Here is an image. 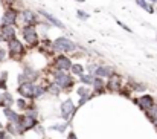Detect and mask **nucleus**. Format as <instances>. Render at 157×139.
<instances>
[{
	"mask_svg": "<svg viewBox=\"0 0 157 139\" xmlns=\"http://www.w3.org/2000/svg\"><path fill=\"white\" fill-rule=\"evenodd\" d=\"M5 57H6V52H5V49H0V63L5 60Z\"/></svg>",
	"mask_w": 157,
	"mask_h": 139,
	"instance_id": "22",
	"label": "nucleus"
},
{
	"mask_svg": "<svg viewBox=\"0 0 157 139\" xmlns=\"http://www.w3.org/2000/svg\"><path fill=\"white\" fill-rule=\"evenodd\" d=\"M52 129L53 130H59V132H63V130L66 129V125H53Z\"/></svg>",
	"mask_w": 157,
	"mask_h": 139,
	"instance_id": "23",
	"label": "nucleus"
},
{
	"mask_svg": "<svg viewBox=\"0 0 157 139\" xmlns=\"http://www.w3.org/2000/svg\"><path fill=\"white\" fill-rule=\"evenodd\" d=\"M53 47H55L56 50L72 52V50H75V43H73L72 40L66 38V37H59V38H56V40L53 42Z\"/></svg>",
	"mask_w": 157,
	"mask_h": 139,
	"instance_id": "2",
	"label": "nucleus"
},
{
	"mask_svg": "<svg viewBox=\"0 0 157 139\" xmlns=\"http://www.w3.org/2000/svg\"><path fill=\"white\" fill-rule=\"evenodd\" d=\"M35 125V119L31 118V116H23V118H18V132L23 133L29 129H32Z\"/></svg>",
	"mask_w": 157,
	"mask_h": 139,
	"instance_id": "5",
	"label": "nucleus"
},
{
	"mask_svg": "<svg viewBox=\"0 0 157 139\" xmlns=\"http://www.w3.org/2000/svg\"><path fill=\"white\" fill-rule=\"evenodd\" d=\"M0 40H2V35H0Z\"/></svg>",
	"mask_w": 157,
	"mask_h": 139,
	"instance_id": "30",
	"label": "nucleus"
},
{
	"mask_svg": "<svg viewBox=\"0 0 157 139\" xmlns=\"http://www.w3.org/2000/svg\"><path fill=\"white\" fill-rule=\"evenodd\" d=\"M117 84H119V78L111 77V80H110V83H108V87H110V89H117V87H116Z\"/></svg>",
	"mask_w": 157,
	"mask_h": 139,
	"instance_id": "18",
	"label": "nucleus"
},
{
	"mask_svg": "<svg viewBox=\"0 0 157 139\" xmlns=\"http://www.w3.org/2000/svg\"><path fill=\"white\" fill-rule=\"evenodd\" d=\"M70 66H72V63H70V60H69L67 57H64V55L56 57V67H58V69L67 70V69H70Z\"/></svg>",
	"mask_w": 157,
	"mask_h": 139,
	"instance_id": "9",
	"label": "nucleus"
},
{
	"mask_svg": "<svg viewBox=\"0 0 157 139\" xmlns=\"http://www.w3.org/2000/svg\"><path fill=\"white\" fill-rule=\"evenodd\" d=\"M55 81H56V84H58L59 87H63V89H67V87L72 84V78H70L69 75L63 73V72H56V73H55Z\"/></svg>",
	"mask_w": 157,
	"mask_h": 139,
	"instance_id": "6",
	"label": "nucleus"
},
{
	"mask_svg": "<svg viewBox=\"0 0 157 139\" xmlns=\"http://www.w3.org/2000/svg\"><path fill=\"white\" fill-rule=\"evenodd\" d=\"M92 83H93V86H95L96 89H101V87H104V83H102V80H99V78H95V80H92Z\"/></svg>",
	"mask_w": 157,
	"mask_h": 139,
	"instance_id": "19",
	"label": "nucleus"
},
{
	"mask_svg": "<svg viewBox=\"0 0 157 139\" xmlns=\"http://www.w3.org/2000/svg\"><path fill=\"white\" fill-rule=\"evenodd\" d=\"M14 37H15L14 28H12V26H3V29H2V38L8 42V40L14 38Z\"/></svg>",
	"mask_w": 157,
	"mask_h": 139,
	"instance_id": "11",
	"label": "nucleus"
},
{
	"mask_svg": "<svg viewBox=\"0 0 157 139\" xmlns=\"http://www.w3.org/2000/svg\"><path fill=\"white\" fill-rule=\"evenodd\" d=\"M15 20H17V14H15V11L8 9V11L5 12L3 18H2V23H3V26H12V25L15 23Z\"/></svg>",
	"mask_w": 157,
	"mask_h": 139,
	"instance_id": "8",
	"label": "nucleus"
},
{
	"mask_svg": "<svg viewBox=\"0 0 157 139\" xmlns=\"http://www.w3.org/2000/svg\"><path fill=\"white\" fill-rule=\"evenodd\" d=\"M157 0H148V3H156Z\"/></svg>",
	"mask_w": 157,
	"mask_h": 139,
	"instance_id": "28",
	"label": "nucleus"
},
{
	"mask_svg": "<svg viewBox=\"0 0 157 139\" xmlns=\"http://www.w3.org/2000/svg\"><path fill=\"white\" fill-rule=\"evenodd\" d=\"M8 47H9V52H11L12 57H14V55H21V54H25V47L20 43V40H17L15 37L11 38V40H8Z\"/></svg>",
	"mask_w": 157,
	"mask_h": 139,
	"instance_id": "4",
	"label": "nucleus"
},
{
	"mask_svg": "<svg viewBox=\"0 0 157 139\" xmlns=\"http://www.w3.org/2000/svg\"><path fill=\"white\" fill-rule=\"evenodd\" d=\"M154 116L157 118V105H154Z\"/></svg>",
	"mask_w": 157,
	"mask_h": 139,
	"instance_id": "27",
	"label": "nucleus"
},
{
	"mask_svg": "<svg viewBox=\"0 0 157 139\" xmlns=\"http://www.w3.org/2000/svg\"><path fill=\"white\" fill-rule=\"evenodd\" d=\"M69 138H70V139H76V136H75L73 133H70V135H69Z\"/></svg>",
	"mask_w": 157,
	"mask_h": 139,
	"instance_id": "25",
	"label": "nucleus"
},
{
	"mask_svg": "<svg viewBox=\"0 0 157 139\" xmlns=\"http://www.w3.org/2000/svg\"><path fill=\"white\" fill-rule=\"evenodd\" d=\"M79 77H81L82 83H92V77H89V75H79Z\"/></svg>",
	"mask_w": 157,
	"mask_h": 139,
	"instance_id": "20",
	"label": "nucleus"
},
{
	"mask_svg": "<svg viewBox=\"0 0 157 139\" xmlns=\"http://www.w3.org/2000/svg\"><path fill=\"white\" fill-rule=\"evenodd\" d=\"M18 92L26 98H37L44 92V89L41 86H34L32 83H23V84H20Z\"/></svg>",
	"mask_w": 157,
	"mask_h": 139,
	"instance_id": "1",
	"label": "nucleus"
},
{
	"mask_svg": "<svg viewBox=\"0 0 157 139\" xmlns=\"http://www.w3.org/2000/svg\"><path fill=\"white\" fill-rule=\"evenodd\" d=\"M73 112H75V105H73V102L70 99H67V101H64L61 104V115H63L64 119H69L73 115Z\"/></svg>",
	"mask_w": 157,
	"mask_h": 139,
	"instance_id": "7",
	"label": "nucleus"
},
{
	"mask_svg": "<svg viewBox=\"0 0 157 139\" xmlns=\"http://www.w3.org/2000/svg\"><path fill=\"white\" fill-rule=\"evenodd\" d=\"M23 18H25L26 22H34L35 15H34L31 11H23Z\"/></svg>",
	"mask_w": 157,
	"mask_h": 139,
	"instance_id": "17",
	"label": "nucleus"
},
{
	"mask_svg": "<svg viewBox=\"0 0 157 139\" xmlns=\"http://www.w3.org/2000/svg\"><path fill=\"white\" fill-rule=\"evenodd\" d=\"M0 139H9V138H8L6 135H0Z\"/></svg>",
	"mask_w": 157,
	"mask_h": 139,
	"instance_id": "26",
	"label": "nucleus"
},
{
	"mask_svg": "<svg viewBox=\"0 0 157 139\" xmlns=\"http://www.w3.org/2000/svg\"><path fill=\"white\" fill-rule=\"evenodd\" d=\"M41 14H43V15H44V17H46L48 20H51V22H52V23L55 25V26H56V28H59V29H64V25H63V23H61V22L58 20V18H55L53 15H51L49 12H41Z\"/></svg>",
	"mask_w": 157,
	"mask_h": 139,
	"instance_id": "13",
	"label": "nucleus"
},
{
	"mask_svg": "<svg viewBox=\"0 0 157 139\" xmlns=\"http://www.w3.org/2000/svg\"><path fill=\"white\" fill-rule=\"evenodd\" d=\"M139 105L142 107V109H145V110H150L153 105H154V99L150 96V95H145V96H142V98H139Z\"/></svg>",
	"mask_w": 157,
	"mask_h": 139,
	"instance_id": "10",
	"label": "nucleus"
},
{
	"mask_svg": "<svg viewBox=\"0 0 157 139\" xmlns=\"http://www.w3.org/2000/svg\"><path fill=\"white\" fill-rule=\"evenodd\" d=\"M96 75H98V77H111V75H113V72H111V69H110V67L101 66V67H98V69H96Z\"/></svg>",
	"mask_w": 157,
	"mask_h": 139,
	"instance_id": "12",
	"label": "nucleus"
},
{
	"mask_svg": "<svg viewBox=\"0 0 157 139\" xmlns=\"http://www.w3.org/2000/svg\"><path fill=\"white\" fill-rule=\"evenodd\" d=\"M78 17H79V18H84V20L89 18V15H87L86 12H82V11H78Z\"/></svg>",
	"mask_w": 157,
	"mask_h": 139,
	"instance_id": "21",
	"label": "nucleus"
},
{
	"mask_svg": "<svg viewBox=\"0 0 157 139\" xmlns=\"http://www.w3.org/2000/svg\"><path fill=\"white\" fill-rule=\"evenodd\" d=\"M76 2H86V0H76Z\"/></svg>",
	"mask_w": 157,
	"mask_h": 139,
	"instance_id": "29",
	"label": "nucleus"
},
{
	"mask_svg": "<svg viewBox=\"0 0 157 139\" xmlns=\"http://www.w3.org/2000/svg\"><path fill=\"white\" fill-rule=\"evenodd\" d=\"M55 87H56V86H51V89H49V90H51V93H53V95H58L59 90H58V89H55Z\"/></svg>",
	"mask_w": 157,
	"mask_h": 139,
	"instance_id": "24",
	"label": "nucleus"
},
{
	"mask_svg": "<svg viewBox=\"0 0 157 139\" xmlns=\"http://www.w3.org/2000/svg\"><path fill=\"white\" fill-rule=\"evenodd\" d=\"M5 115H6V118H8V119H11L12 122H18V115H17V113H14L11 109H5Z\"/></svg>",
	"mask_w": 157,
	"mask_h": 139,
	"instance_id": "15",
	"label": "nucleus"
},
{
	"mask_svg": "<svg viewBox=\"0 0 157 139\" xmlns=\"http://www.w3.org/2000/svg\"><path fill=\"white\" fill-rule=\"evenodd\" d=\"M23 37L26 38V42L32 46H35L38 43V35H37V31L34 26H26L23 28Z\"/></svg>",
	"mask_w": 157,
	"mask_h": 139,
	"instance_id": "3",
	"label": "nucleus"
},
{
	"mask_svg": "<svg viewBox=\"0 0 157 139\" xmlns=\"http://www.w3.org/2000/svg\"><path fill=\"white\" fill-rule=\"evenodd\" d=\"M70 69L75 75H82V70H84L81 64H73V66H70Z\"/></svg>",
	"mask_w": 157,
	"mask_h": 139,
	"instance_id": "16",
	"label": "nucleus"
},
{
	"mask_svg": "<svg viewBox=\"0 0 157 139\" xmlns=\"http://www.w3.org/2000/svg\"><path fill=\"white\" fill-rule=\"evenodd\" d=\"M136 3H137V6H140L142 9H145V11H148V12H153V11H154L153 6H151L147 0H136Z\"/></svg>",
	"mask_w": 157,
	"mask_h": 139,
	"instance_id": "14",
	"label": "nucleus"
}]
</instances>
